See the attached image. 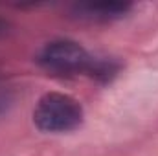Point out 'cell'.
<instances>
[{
    "instance_id": "6da1fadb",
    "label": "cell",
    "mask_w": 158,
    "mask_h": 156,
    "mask_svg": "<svg viewBox=\"0 0 158 156\" xmlns=\"http://www.w3.org/2000/svg\"><path fill=\"white\" fill-rule=\"evenodd\" d=\"M85 121L83 105L63 92H48L37 101L33 123L42 132L64 134L79 129Z\"/></svg>"
},
{
    "instance_id": "7a4b0ae2",
    "label": "cell",
    "mask_w": 158,
    "mask_h": 156,
    "mask_svg": "<svg viewBox=\"0 0 158 156\" xmlns=\"http://www.w3.org/2000/svg\"><path fill=\"white\" fill-rule=\"evenodd\" d=\"M92 53H88L79 42L70 39H55L42 46L37 55L39 66L52 74L61 77H70L88 72L92 63Z\"/></svg>"
},
{
    "instance_id": "3957f363",
    "label": "cell",
    "mask_w": 158,
    "mask_h": 156,
    "mask_svg": "<svg viewBox=\"0 0 158 156\" xmlns=\"http://www.w3.org/2000/svg\"><path fill=\"white\" fill-rule=\"evenodd\" d=\"M132 11L129 2H81L72 6L70 13L76 20L90 24H107L127 17Z\"/></svg>"
},
{
    "instance_id": "277c9868",
    "label": "cell",
    "mask_w": 158,
    "mask_h": 156,
    "mask_svg": "<svg viewBox=\"0 0 158 156\" xmlns=\"http://www.w3.org/2000/svg\"><path fill=\"white\" fill-rule=\"evenodd\" d=\"M119 70V64L114 59H109V57H92V63H90V68L86 72V76L99 83H109L116 77Z\"/></svg>"
},
{
    "instance_id": "5b68a950",
    "label": "cell",
    "mask_w": 158,
    "mask_h": 156,
    "mask_svg": "<svg viewBox=\"0 0 158 156\" xmlns=\"http://www.w3.org/2000/svg\"><path fill=\"white\" fill-rule=\"evenodd\" d=\"M7 31H9V22L4 17H0V37H4Z\"/></svg>"
}]
</instances>
